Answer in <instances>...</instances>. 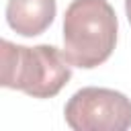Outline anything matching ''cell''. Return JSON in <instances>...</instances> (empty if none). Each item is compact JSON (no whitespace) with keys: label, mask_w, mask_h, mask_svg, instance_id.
<instances>
[{"label":"cell","mask_w":131,"mask_h":131,"mask_svg":"<svg viewBox=\"0 0 131 131\" xmlns=\"http://www.w3.org/2000/svg\"><path fill=\"white\" fill-rule=\"evenodd\" d=\"M63 117L74 131H127L131 127V98L113 88L86 86L66 102Z\"/></svg>","instance_id":"obj_3"},{"label":"cell","mask_w":131,"mask_h":131,"mask_svg":"<svg viewBox=\"0 0 131 131\" xmlns=\"http://www.w3.org/2000/svg\"><path fill=\"white\" fill-rule=\"evenodd\" d=\"M125 12H127V20L131 25V0H125Z\"/></svg>","instance_id":"obj_5"},{"label":"cell","mask_w":131,"mask_h":131,"mask_svg":"<svg viewBox=\"0 0 131 131\" xmlns=\"http://www.w3.org/2000/svg\"><path fill=\"white\" fill-rule=\"evenodd\" d=\"M0 84L33 98H53L72 78V63L53 45L25 47L0 41Z\"/></svg>","instance_id":"obj_1"},{"label":"cell","mask_w":131,"mask_h":131,"mask_svg":"<svg viewBox=\"0 0 131 131\" xmlns=\"http://www.w3.org/2000/svg\"><path fill=\"white\" fill-rule=\"evenodd\" d=\"M119 20L106 0H72L63 14V53L74 68L104 63L117 45Z\"/></svg>","instance_id":"obj_2"},{"label":"cell","mask_w":131,"mask_h":131,"mask_svg":"<svg viewBox=\"0 0 131 131\" xmlns=\"http://www.w3.org/2000/svg\"><path fill=\"white\" fill-rule=\"evenodd\" d=\"M55 10V0H8L6 23L16 35L37 37L51 27Z\"/></svg>","instance_id":"obj_4"}]
</instances>
